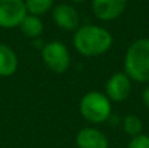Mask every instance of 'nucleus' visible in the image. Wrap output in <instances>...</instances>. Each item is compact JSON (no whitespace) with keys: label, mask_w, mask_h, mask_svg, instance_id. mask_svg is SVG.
<instances>
[{"label":"nucleus","mask_w":149,"mask_h":148,"mask_svg":"<svg viewBox=\"0 0 149 148\" xmlns=\"http://www.w3.org/2000/svg\"><path fill=\"white\" fill-rule=\"evenodd\" d=\"M73 46L84 57H100L113 46V36L98 25H85L73 34Z\"/></svg>","instance_id":"obj_1"},{"label":"nucleus","mask_w":149,"mask_h":148,"mask_svg":"<svg viewBox=\"0 0 149 148\" xmlns=\"http://www.w3.org/2000/svg\"><path fill=\"white\" fill-rule=\"evenodd\" d=\"M124 73L137 83H149V38H139L127 49Z\"/></svg>","instance_id":"obj_2"},{"label":"nucleus","mask_w":149,"mask_h":148,"mask_svg":"<svg viewBox=\"0 0 149 148\" xmlns=\"http://www.w3.org/2000/svg\"><path fill=\"white\" fill-rule=\"evenodd\" d=\"M80 113L90 123H102L111 115V101L105 93L88 92L80 101Z\"/></svg>","instance_id":"obj_3"},{"label":"nucleus","mask_w":149,"mask_h":148,"mask_svg":"<svg viewBox=\"0 0 149 148\" xmlns=\"http://www.w3.org/2000/svg\"><path fill=\"white\" fill-rule=\"evenodd\" d=\"M42 60L49 70L55 73H63L70 68L71 57L67 46L60 41H51L42 49Z\"/></svg>","instance_id":"obj_4"},{"label":"nucleus","mask_w":149,"mask_h":148,"mask_svg":"<svg viewBox=\"0 0 149 148\" xmlns=\"http://www.w3.org/2000/svg\"><path fill=\"white\" fill-rule=\"evenodd\" d=\"M26 15L24 0H0V28L20 26Z\"/></svg>","instance_id":"obj_5"},{"label":"nucleus","mask_w":149,"mask_h":148,"mask_svg":"<svg viewBox=\"0 0 149 148\" xmlns=\"http://www.w3.org/2000/svg\"><path fill=\"white\" fill-rule=\"evenodd\" d=\"M131 92V79L124 72H116L106 83V96L110 101L122 102L128 98Z\"/></svg>","instance_id":"obj_6"},{"label":"nucleus","mask_w":149,"mask_h":148,"mask_svg":"<svg viewBox=\"0 0 149 148\" xmlns=\"http://www.w3.org/2000/svg\"><path fill=\"white\" fill-rule=\"evenodd\" d=\"M127 7V0H92V8L95 17L102 21L118 18Z\"/></svg>","instance_id":"obj_7"},{"label":"nucleus","mask_w":149,"mask_h":148,"mask_svg":"<svg viewBox=\"0 0 149 148\" xmlns=\"http://www.w3.org/2000/svg\"><path fill=\"white\" fill-rule=\"evenodd\" d=\"M52 20L55 25L64 30H77L80 24L79 13L72 5L59 4L52 10Z\"/></svg>","instance_id":"obj_8"},{"label":"nucleus","mask_w":149,"mask_h":148,"mask_svg":"<svg viewBox=\"0 0 149 148\" xmlns=\"http://www.w3.org/2000/svg\"><path fill=\"white\" fill-rule=\"evenodd\" d=\"M77 148H109L106 135L94 127H85L76 135Z\"/></svg>","instance_id":"obj_9"},{"label":"nucleus","mask_w":149,"mask_h":148,"mask_svg":"<svg viewBox=\"0 0 149 148\" xmlns=\"http://www.w3.org/2000/svg\"><path fill=\"white\" fill-rule=\"evenodd\" d=\"M18 59L16 52L9 46L0 43V76L8 77L17 71Z\"/></svg>","instance_id":"obj_10"},{"label":"nucleus","mask_w":149,"mask_h":148,"mask_svg":"<svg viewBox=\"0 0 149 148\" xmlns=\"http://www.w3.org/2000/svg\"><path fill=\"white\" fill-rule=\"evenodd\" d=\"M20 28L24 36H26L28 38H37L43 31V22L38 16H33L28 13L22 20V22L20 24Z\"/></svg>","instance_id":"obj_11"},{"label":"nucleus","mask_w":149,"mask_h":148,"mask_svg":"<svg viewBox=\"0 0 149 148\" xmlns=\"http://www.w3.org/2000/svg\"><path fill=\"white\" fill-rule=\"evenodd\" d=\"M24 1H25L26 12L38 17L49 12L54 4V0H24Z\"/></svg>","instance_id":"obj_12"},{"label":"nucleus","mask_w":149,"mask_h":148,"mask_svg":"<svg viewBox=\"0 0 149 148\" xmlns=\"http://www.w3.org/2000/svg\"><path fill=\"white\" fill-rule=\"evenodd\" d=\"M123 128L126 134L131 135L132 138L136 135H140L143 130V122L136 115H127L123 121Z\"/></svg>","instance_id":"obj_13"},{"label":"nucleus","mask_w":149,"mask_h":148,"mask_svg":"<svg viewBox=\"0 0 149 148\" xmlns=\"http://www.w3.org/2000/svg\"><path fill=\"white\" fill-rule=\"evenodd\" d=\"M127 148H149V136L145 134L136 135L130 140Z\"/></svg>","instance_id":"obj_14"},{"label":"nucleus","mask_w":149,"mask_h":148,"mask_svg":"<svg viewBox=\"0 0 149 148\" xmlns=\"http://www.w3.org/2000/svg\"><path fill=\"white\" fill-rule=\"evenodd\" d=\"M143 101H144L145 106L149 109V85L144 89V92H143Z\"/></svg>","instance_id":"obj_15"},{"label":"nucleus","mask_w":149,"mask_h":148,"mask_svg":"<svg viewBox=\"0 0 149 148\" xmlns=\"http://www.w3.org/2000/svg\"><path fill=\"white\" fill-rule=\"evenodd\" d=\"M72 1H74V3H84L85 0H72Z\"/></svg>","instance_id":"obj_16"}]
</instances>
